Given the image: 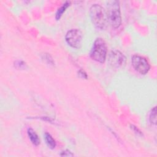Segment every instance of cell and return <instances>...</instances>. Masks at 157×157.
<instances>
[{"instance_id": "1", "label": "cell", "mask_w": 157, "mask_h": 157, "mask_svg": "<svg viewBox=\"0 0 157 157\" xmlns=\"http://www.w3.org/2000/svg\"><path fill=\"white\" fill-rule=\"evenodd\" d=\"M91 20L94 25L98 29L103 30L107 28L109 20L105 10L100 5L94 4L90 9Z\"/></svg>"}, {"instance_id": "2", "label": "cell", "mask_w": 157, "mask_h": 157, "mask_svg": "<svg viewBox=\"0 0 157 157\" xmlns=\"http://www.w3.org/2000/svg\"><path fill=\"white\" fill-rule=\"evenodd\" d=\"M108 20L113 28H118L121 23L119 1L112 0L107 2Z\"/></svg>"}, {"instance_id": "3", "label": "cell", "mask_w": 157, "mask_h": 157, "mask_svg": "<svg viewBox=\"0 0 157 157\" xmlns=\"http://www.w3.org/2000/svg\"><path fill=\"white\" fill-rule=\"evenodd\" d=\"M107 54V45L104 40L98 38L93 43L90 52V57L92 59L99 63H104Z\"/></svg>"}, {"instance_id": "4", "label": "cell", "mask_w": 157, "mask_h": 157, "mask_svg": "<svg viewBox=\"0 0 157 157\" xmlns=\"http://www.w3.org/2000/svg\"><path fill=\"white\" fill-rule=\"evenodd\" d=\"M66 41L71 47L79 48L82 42V33L79 29H71L68 31L65 36Z\"/></svg>"}, {"instance_id": "5", "label": "cell", "mask_w": 157, "mask_h": 157, "mask_svg": "<svg viewBox=\"0 0 157 157\" xmlns=\"http://www.w3.org/2000/svg\"><path fill=\"white\" fill-rule=\"evenodd\" d=\"M108 61L113 68L121 69L125 66L126 59L121 52L115 50L110 52Z\"/></svg>"}, {"instance_id": "6", "label": "cell", "mask_w": 157, "mask_h": 157, "mask_svg": "<svg viewBox=\"0 0 157 157\" xmlns=\"http://www.w3.org/2000/svg\"><path fill=\"white\" fill-rule=\"evenodd\" d=\"M132 64L136 71L141 74H146L150 69V64L143 56L134 55L131 59Z\"/></svg>"}, {"instance_id": "7", "label": "cell", "mask_w": 157, "mask_h": 157, "mask_svg": "<svg viewBox=\"0 0 157 157\" xmlns=\"http://www.w3.org/2000/svg\"><path fill=\"white\" fill-rule=\"evenodd\" d=\"M28 135L32 144L36 146H37L40 144V139L36 132L31 128H29L27 130Z\"/></svg>"}, {"instance_id": "8", "label": "cell", "mask_w": 157, "mask_h": 157, "mask_svg": "<svg viewBox=\"0 0 157 157\" xmlns=\"http://www.w3.org/2000/svg\"><path fill=\"white\" fill-rule=\"evenodd\" d=\"M44 139L45 140V142L48 147L51 148L53 149L56 147V142L52 137V136L48 132H45L44 134Z\"/></svg>"}, {"instance_id": "9", "label": "cell", "mask_w": 157, "mask_h": 157, "mask_svg": "<svg viewBox=\"0 0 157 157\" xmlns=\"http://www.w3.org/2000/svg\"><path fill=\"white\" fill-rule=\"evenodd\" d=\"M71 2L70 1H66L57 10L56 13V19L59 20L61 15H63V12L65 11V10L69 6Z\"/></svg>"}, {"instance_id": "10", "label": "cell", "mask_w": 157, "mask_h": 157, "mask_svg": "<svg viewBox=\"0 0 157 157\" xmlns=\"http://www.w3.org/2000/svg\"><path fill=\"white\" fill-rule=\"evenodd\" d=\"M149 120L151 124H156V107H154L150 112V116H149Z\"/></svg>"}, {"instance_id": "11", "label": "cell", "mask_w": 157, "mask_h": 157, "mask_svg": "<svg viewBox=\"0 0 157 157\" xmlns=\"http://www.w3.org/2000/svg\"><path fill=\"white\" fill-rule=\"evenodd\" d=\"M14 66L18 69H23L25 67L26 64L23 61H17L14 63Z\"/></svg>"}, {"instance_id": "12", "label": "cell", "mask_w": 157, "mask_h": 157, "mask_svg": "<svg viewBox=\"0 0 157 157\" xmlns=\"http://www.w3.org/2000/svg\"><path fill=\"white\" fill-rule=\"evenodd\" d=\"M44 58L47 61V62L50 64H53V61L52 58V57L50 56V55L47 54V53H45L44 55Z\"/></svg>"}, {"instance_id": "13", "label": "cell", "mask_w": 157, "mask_h": 157, "mask_svg": "<svg viewBox=\"0 0 157 157\" xmlns=\"http://www.w3.org/2000/svg\"><path fill=\"white\" fill-rule=\"evenodd\" d=\"M78 74L82 78H87L86 74L83 70H82V69L79 70V71L78 72Z\"/></svg>"}, {"instance_id": "14", "label": "cell", "mask_w": 157, "mask_h": 157, "mask_svg": "<svg viewBox=\"0 0 157 157\" xmlns=\"http://www.w3.org/2000/svg\"><path fill=\"white\" fill-rule=\"evenodd\" d=\"M61 156H73V154L69 150H65L62 151L61 153Z\"/></svg>"}]
</instances>
